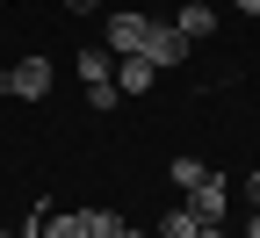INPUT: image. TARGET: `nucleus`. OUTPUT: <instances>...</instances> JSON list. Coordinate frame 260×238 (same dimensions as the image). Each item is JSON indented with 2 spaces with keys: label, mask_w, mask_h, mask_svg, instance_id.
Wrapping results in <instances>:
<instances>
[{
  "label": "nucleus",
  "mask_w": 260,
  "mask_h": 238,
  "mask_svg": "<svg viewBox=\"0 0 260 238\" xmlns=\"http://www.w3.org/2000/svg\"><path fill=\"white\" fill-rule=\"evenodd\" d=\"M0 94H8V101H44V94H51V58H15V65H0Z\"/></svg>",
  "instance_id": "1"
},
{
  "label": "nucleus",
  "mask_w": 260,
  "mask_h": 238,
  "mask_svg": "<svg viewBox=\"0 0 260 238\" xmlns=\"http://www.w3.org/2000/svg\"><path fill=\"white\" fill-rule=\"evenodd\" d=\"M152 29H159V22H152V15H138V8L109 15V51H116V58H138V51L152 44Z\"/></svg>",
  "instance_id": "2"
},
{
  "label": "nucleus",
  "mask_w": 260,
  "mask_h": 238,
  "mask_svg": "<svg viewBox=\"0 0 260 238\" xmlns=\"http://www.w3.org/2000/svg\"><path fill=\"white\" fill-rule=\"evenodd\" d=\"M188 210L203 217V224H224V217H232V188H224L217 174H210V181H195V188H188Z\"/></svg>",
  "instance_id": "3"
},
{
  "label": "nucleus",
  "mask_w": 260,
  "mask_h": 238,
  "mask_svg": "<svg viewBox=\"0 0 260 238\" xmlns=\"http://www.w3.org/2000/svg\"><path fill=\"white\" fill-rule=\"evenodd\" d=\"M138 58H152L159 73H167V65H188V37H181L174 22H159V29H152V44H145Z\"/></svg>",
  "instance_id": "4"
},
{
  "label": "nucleus",
  "mask_w": 260,
  "mask_h": 238,
  "mask_svg": "<svg viewBox=\"0 0 260 238\" xmlns=\"http://www.w3.org/2000/svg\"><path fill=\"white\" fill-rule=\"evenodd\" d=\"M152 80H159V65H152V58H116V94H123V101L152 94Z\"/></svg>",
  "instance_id": "5"
},
{
  "label": "nucleus",
  "mask_w": 260,
  "mask_h": 238,
  "mask_svg": "<svg viewBox=\"0 0 260 238\" xmlns=\"http://www.w3.org/2000/svg\"><path fill=\"white\" fill-rule=\"evenodd\" d=\"M174 29H181L188 44H195V37H210V29H217V8H210V0H188V8L174 15Z\"/></svg>",
  "instance_id": "6"
},
{
  "label": "nucleus",
  "mask_w": 260,
  "mask_h": 238,
  "mask_svg": "<svg viewBox=\"0 0 260 238\" xmlns=\"http://www.w3.org/2000/svg\"><path fill=\"white\" fill-rule=\"evenodd\" d=\"M73 73H80L87 87H102V80H116V51H109V44H102V51H80V58H73Z\"/></svg>",
  "instance_id": "7"
},
{
  "label": "nucleus",
  "mask_w": 260,
  "mask_h": 238,
  "mask_svg": "<svg viewBox=\"0 0 260 238\" xmlns=\"http://www.w3.org/2000/svg\"><path fill=\"white\" fill-rule=\"evenodd\" d=\"M195 231H203V217H195V210H167V217L152 224V238H195Z\"/></svg>",
  "instance_id": "8"
},
{
  "label": "nucleus",
  "mask_w": 260,
  "mask_h": 238,
  "mask_svg": "<svg viewBox=\"0 0 260 238\" xmlns=\"http://www.w3.org/2000/svg\"><path fill=\"white\" fill-rule=\"evenodd\" d=\"M80 224H87V238H123V231H130L116 210H80Z\"/></svg>",
  "instance_id": "9"
},
{
  "label": "nucleus",
  "mask_w": 260,
  "mask_h": 238,
  "mask_svg": "<svg viewBox=\"0 0 260 238\" xmlns=\"http://www.w3.org/2000/svg\"><path fill=\"white\" fill-rule=\"evenodd\" d=\"M44 238H87V224H80V210H51V224H44Z\"/></svg>",
  "instance_id": "10"
},
{
  "label": "nucleus",
  "mask_w": 260,
  "mask_h": 238,
  "mask_svg": "<svg viewBox=\"0 0 260 238\" xmlns=\"http://www.w3.org/2000/svg\"><path fill=\"white\" fill-rule=\"evenodd\" d=\"M167 174H174V188H195V181H210V166H203V159H174Z\"/></svg>",
  "instance_id": "11"
},
{
  "label": "nucleus",
  "mask_w": 260,
  "mask_h": 238,
  "mask_svg": "<svg viewBox=\"0 0 260 238\" xmlns=\"http://www.w3.org/2000/svg\"><path fill=\"white\" fill-rule=\"evenodd\" d=\"M87 109H102V116H109V109H123V94H116V80H102V87H87Z\"/></svg>",
  "instance_id": "12"
},
{
  "label": "nucleus",
  "mask_w": 260,
  "mask_h": 238,
  "mask_svg": "<svg viewBox=\"0 0 260 238\" xmlns=\"http://www.w3.org/2000/svg\"><path fill=\"white\" fill-rule=\"evenodd\" d=\"M246 202H253V210H260V166H253V174H246Z\"/></svg>",
  "instance_id": "13"
},
{
  "label": "nucleus",
  "mask_w": 260,
  "mask_h": 238,
  "mask_svg": "<svg viewBox=\"0 0 260 238\" xmlns=\"http://www.w3.org/2000/svg\"><path fill=\"white\" fill-rule=\"evenodd\" d=\"M232 8H239V15H253V22H260V0H232Z\"/></svg>",
  "instance_id": "14"
},
{
  "label": "nucleus",
  "mask_w": 260,
  "mask_h": 238,
  "mask_svg": "<svg viewBox=\"0 0 260 238\" xmlns=\"http://www.w3.org/2000/svg\"><path fill=\"white\" fill-rule=\"evenodd\" d=\"M195 238H232V231H224V224H203V231H195Z\"/></svg>",
  "instance_id": "15"
},
{
  "label": "nucleus",
  "mask_w": 260,
  "mask_h": 238,
  "mask_svg": "<svg viewBox=\"0 0 260 238\" xmlns=\"http://www.w3.org/2000/svg\"><path fill=\"white\" fill-rule=\"evenodd\" d=\"M246 238H260V210H253V217H246Z\"/></svg>",
  "instance_id": "16"
},
{
  "label": "nucleus",
  "mask_w": 260,
  "mask_h": 238,
  "mask_svg": "<svg viewBox=\"0 0 260 238\" xmlns=\"http://www.w3.org/2000/svg\"><path fill=\"white\" fill-rule=\"evenodd\" d=\"M87 8H102V0H73V15H87Z\"/></svg>",
  "instance_id": "17"
},
{
  "label": "nucleus",
  "mask_w": 260,
  "mask_h": 238,
  "mask_svg": "<svg viewBox=\"0 0 260 238\" xmlns=\"http://www.w3.org/2000/svg\"><path fill=\"white\" fill-rule=\"evenodd\" d=\"M123 238H145V231H123Z\"/></svg>",
  "instance_id": "18"
},
{
  "label": "nucleus",
  "mask_w": 260,
  "mask_h": 238,
  "mask_svg": "<svg viewBox=\"0 0 260 238\" xmlns=\"http://www.w3.org/2000/svg\"><path fill=\"white\" fill-rule=\"evenodd\" d=\"M0 238H15V231H0Z\"/></svg>",
  "instance_id": "19"
}]
</instances>
